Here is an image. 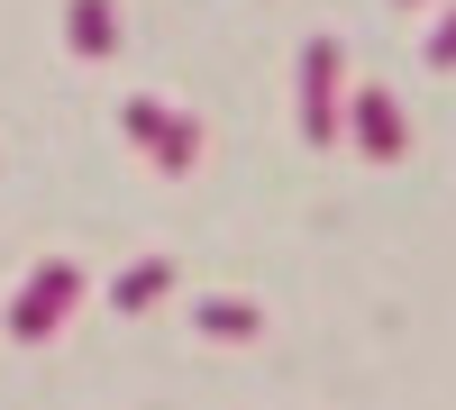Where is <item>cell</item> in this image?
Wrapping results in <instances>:
<instances>
[{"instance_id": "9", "label": "cell", "mask_w": 456, "mask_h": 410, "mask_svg": "<svg viewBox=\"0 0 456 410\" xmlns=\"http://www.w3.org/2000/svg\"><path fill=\"white\" fill-rule=\"evenodd\" d=\"M402 10H420V0H402Z\"/></svg>"}, {"instance_id": "7", "label": "cell", "mask_w": 456, "mask_h": 410, "mask_svg": "<svg viewBox=\"0 0 456 410\" xmlns=\"http://www.w3.org/2000/svg\"><path fill=\"white\" fill-rule=\"evenodd\" d=\"M192 319H201V338H256V328H265V310H256V301H228V292L201 301Z\"/></svg>"}, {"instance_id": "2", "label": "cell", "mask_w": 456, "mask_h": 410, "mask_svg": "<svg viewBox=\"0 0 456 410\" xmlns=\"http://www.w3.org/2000/svg\"><path fill=\"white\" fill-rule=\"evenodd\" d=\"M338 137H356L365 165H402V156H411V119H402V100H393L384 83H365V92L338 100Z\"/></svg>"}, {"instance_id": "6", "label": "cell", "mask_w": 456, "mask_h": 410, "mask_svg": "<svg viewBox=\"0 0 456 410\" xmlns=\"http://www.w3.org/2000/svg\"><path fill=\"white\" fill-rule=\"evenodd\" d=\"M64 36H73V55H119V10H110V0H73Z\"/></svg>"}, {"instance_id": "8", "label": "cell", "mask_w": 456, "mask_h": 410, "mask_svg": "<svg viewBox=\"0 0 456 410\" xmlns=\"http://www.w3.org/2000/svg\"><path fill=\"white\" fill-rule=\"evenodd\" d=\"M420 55H429V64H438V73H447V64H456V10H438V28H429V46H420Z\"/></svg>"}, {"instance_id": "5", "label": "cell", "mask_w": 456, "mask_h": 410, "mask_svg": "<svg viewBox=\"0 0 456 410\" xmlns=\"http://www.w3.org/2000/svg\"><path fill=\"white\" fill-rule=\"evenodd\" d=\"M165 292H174V255H137V265L110 283V310H156Z\"/></svg>"}, {"instance_id": "1", "label": "cell", "mask_w": 456, "mask_h": 410, "mask_svg": "<svg viewBox=\"0 0 456 410\" xmlns=\"http://www.w3.org/2000/svg\"><path fill=\"white\" fill-rule=\"evenodd\" d=\"M73 310H83V265H73V255H46V265L10 292V338L19 347H46Z\"/></svg>"}, {"instance_id": "4", "label": "cell", "mask_w": 456, "mask_h": 410, "mask_svg": "<svg viewBox=\"0 0 456 410\" xmlns=\"http://www.w3.org/2000/svg\"><path fill=\"white\" fill-rule=\"evenodd\" d=\"M119 128H128V137L146 146V156H156V173H192V165H201V128L183 119V109L146 100V92H137V100L119 109Z\"/></svg>"}, {"instance_id": "3", "label": "cell", "mask_w": 456, "mask_h": 410, "mask_svg": "<svg viewBox=\"0 0 456 410\" xmlns=\"http://www.w3.org/2000/svg\"><path fill=\"white\" fill-rule=\"evenodd\" d=\"M338 100H347V55L338 36H311L301 46V137L311 146H338Z\"/></svg>"}]
</instances>
